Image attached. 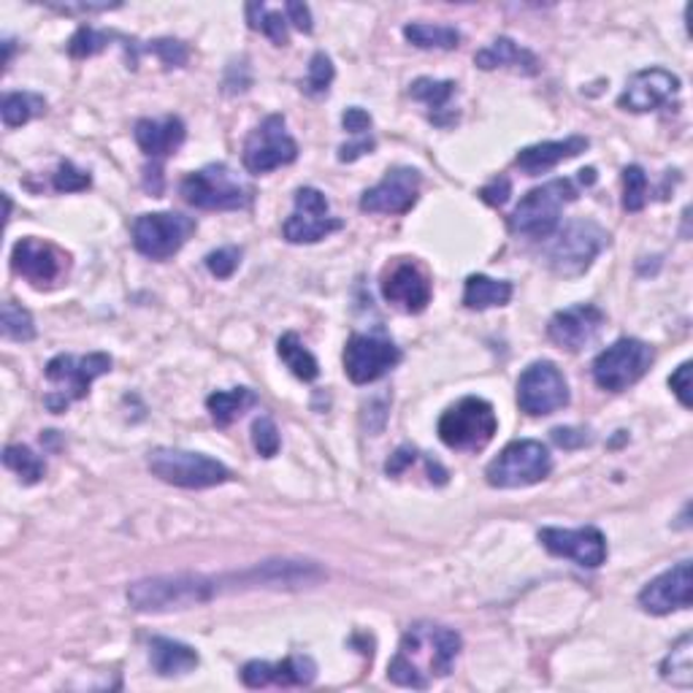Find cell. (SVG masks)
<instances>
[{"mask_svg":"<svg viewBox=\"0 0 693 693\" xmlns=\"http://www.w3.org/2000/svg\"><path fill=\"white\" fill-rule=\"evenodd\" d=\"M463 640L456 628L439 623H414L401 636L399 653L388 664V680L401 689L426 691L433 680L447 677L452 672Z\"/></svg>","mask_w":693,"mask_h":693,"instance_id":"obj_1","label":"cell"},{"mask_svg":"<svg viewBox=\"0 0 693 693\" xmlns=\"http://www.w3.org/2000/svg\"><path fill=\"white\" fill-rule=\"evenodd\" d=\"M225 577L206 575H160L138 579L128 588V604L136 613L160 615L191 609L195 604L212 602L214 596L225 594Z\"/></svg>","mask_w":693,"mask_h":693,"instance_id":"obj_2","label":"cell"},{"mask_svg":"<svg viewBox=\"0 0 693 693\" xmlns=\"http://www.w3.org/2000/svg\"><path fill=\"white\" fill-rule=\"evenodd\" d=\"M182 198L195 209L206 212H231V209H247L255 198V191L238 174L225 163H212L201 172H193L185 176L179 185Z\"/></svg>","mask_w":693,"mask_h":693,"instance_id":"obj_3","label":"cell"},{"mask_svg":"<svg viewBox=\"0 0 693 693\" xmlns=\"http://www.w3.org/2000/svg\"><path fill=\"white\" fill-rule=\"evenodd\" d=\"M147 466L157 480L185 490L217 488V485L228 482L233 477L225 463L214 461L204 452L176 450V447H155V450H149Z\"/></svg>","mask_w":693,"mask_h":693,"instance_id":"obj_4","label":"cell"},{"mask_svg":"<svg viewBox=\"0 0 693 693\" xmlns=\"http://www.w3.org/2000/svg\"><path fill=\"white\" fill-rule=\"evenodd\" d=\"M572 201H577V187L572 179H553L547 185L534 187L515 206L513 217H509V231L526 238H550L560 225V212Z\"/></svg>","mask_w":693,"mask_h":693,"instance_id":"obj_5","label":"cell"},{"mask_svg":"<svg viewBox=\"0 0 693 693\" xmlns=\"http://www.w3.org/2000/svg\"><path fill=\"white\" fill-rule=\"evenodd\" d=\"M437 431L450 450L477 452L494 442L496 431H499V418H496V409L490 401L466 396L439 418Z\"/></svg>","mask_w":693,"mask_h":693,"instance_id":"obj_6","label":"cell"},{"mask_svg":"<svg viewBox=\"0 0 693 693\" xmlns=\"http://www.w3.org/2000/svg\"><path fill=\"white\" fill-rule=\"evenodd\" d=\"M553 471V456L545 445L537 439H518V442H509L494 461L485 469V480L490 488L501 490H515V488H528V485H537L547 480V475Z\"/></svg>","mask_w":693,"mask_h":693,"instance_id":"obj_7","label":"cell"},{"mask_svg":"<svg viewBox=\"0 0 693 693\" xmlns=\"http://www.w3.org/2000/svg\"><path fill=\"white\" fill-rule=\"evenodd\" d=\"M111 358L106 352H90V355H58L47 363V380L58 385V393H49L47 407L52 412H66L71 401L87 399L92 382L109 374Z\"/></svg>","mask_w":693,"mask_h":693,"instance_id":"obj_8","label":"cell"},{"mask_svg":"<svg viewBox=\"0 0 693 693\" xmlns=\"http://www.w3.org/2000/svg\"><path fill=\"white\" fill-rule=\"evenodd\" d=\"M609 244V233L594 219H575L547 247V266L558 276H579L590 269L598 252Z\"/></svg>","mask_w":693,"mask_h":693,"instance_id":"obj_9","label":"cell"},{"mask_svg":"<svg viewBox=\"0 0 693 693\" xmlns=\"http://www.w3.org/2000/svg\"><path fill=\"white\" fill-rule=\"evenodd\" d=\"M653 346L642 339H617L607 350H602L594 361V380L602 390L609 393H623L653 367Z\"/></svg>","mask_w":693,"mask_h":693,"instance_id":"obj_10","label":"cell"},{"mask_svg":"<svg viewBox=\"0 0 693 693\" xmlns=\"http://www.w3.org/2000/svg\"><path fill=\"white\" fill-rule=\"evenodd\" d=\"M195 233V219L179 212L138 214L134 219V247L149 261H168Z\"/></svg>","mask_w":693,"mask_h":693,"instance_id":"obj_11","label":"cell"},{"mask_svg":"<svg viewBox=\"0 0 693 693\" xmlns=\"http://www.w3.org/2000/svg\"><path fill=\"white\" fill-rule=\"evenodd\" d=\"M295 157H299V144L287 134L282 115H269L261 125L252 128L247 141H244V168L255 176L290 166Z\"/></svg>","mask_w":693,"mask_h":693,"instance_id":"obj_12","label":"cell"},{"mask_svg":"<svg viewBox=\"0 0 693 693\" xmlns=\"http://www.w3.org/2000/svg\"><path fill=\"white\" fill-rule=\"evenodd\" d=\"M518 404L531 418L553 414L569 404V382L553 361L531 363L518 380Z\"/></svg>","mask_w":693,"mask_h":693,"instance_id":"obj_13","label":"cell"},{"mask_svg":"<svg viewBox=\"0 0 693 693\" xmlns=\"http://www.w3.org/2000/svg\"><path fill=\"white\" fill-rule=\"evenodd\" d=\"M228 579L231 590H295L323 583L325 572L314 560H266V564L242 572V575H228Z\"/></svg>","mask_w":693,"mask_h":693,"instance_id":"obj_14","label":"cell"},{"mask_svg":"<svg viewBox=\"0 0 693 693\" xmlns=\"http://www.w3.org/2000/svg\"><path fill=\"white\" fill-rule=\"evenodd\" d=\"M342 219L331 217L325 193L318 187H301L295 193V212L282 225V233L290 244H318L331 233L342 231Z\"/></svg>","mask_w":693,"mask_h":693,"instance_id":"obj_15","label":"cell"},{"mask_svg":"<svg viewBox=\"0 0 693 693\" xmlns=\"http://www.w3.org/2000/svg\"><path fill=\"white\" fill-rule=\"evenodd\" d=\"M401 350L385 336L355 333L344 346V371L355 385H369L401 363Z\"/></svg>","mask_w":693,"mask_h":693,"instance_id":"obj_16","label":"cell"},{"mask_svg":"<svg viewBox=\"0 0 693 693\" xmlns=\"http://www.w3.org/2000/svg\"><path fill=\"white\" fill-rule=\"evenodd\" d=\"M431 280L414 257H396L382 274V295L388 304L399 306L407 314L426 312L431 304Z\"/></svg>","mask_w":693,"mask_h":693,"instance_id":"obj_17","label":"cell"},{"mask_svg":"<svg viewBox=\"0 0 693 693\" xmlns=\"http://www.w3.org/2000/svg\"><path fill=\"white\" fill-rule=\"evenodd\" d=\"M423 176L418 168L396 166L382 176L380 185L361 195V212L369 214H407L418 204Z\"/></svg>","mask_w":693,"mask_h":693,"instance_id":"obj_18","label":"cell"},{"mask_svg":"<svg viewBox=\"0 0 693 693\" xmlns=\"http://www.w3.org/2000/svg\"><path fill=\"white\" fill-rule=\"evenodd\" d=\"M539 541L547 553L572 558L585 569H596L607 560V539L594 526L585 528H541Z\"/></svg>","mask_w":693,"mask_h":693,"instance_id":"obj_19","label":"cell"},{"mask_svg":"<svg viewBox=\"0 0 693 693\" xmlns=\"http://www.w3.org/2000/svg\"><path fill=\"white\" fill-rule=\"evenodd\" d=\"M604 325H607V314L596 304H575L553 314L547 323V336L560 350L579 352L596 342Z\"/></svg>","mask_w":693,"mask_h":693,"instance_id":"obj_20","label":"cell"},{"mask_svg":"<svg viewBox=\"0 0 693 693\" xmlns=\"http://www.w3.org/2000/svg\"><path fill=\"white\" fill-rule=\"evenodd\" d=\"M11 269L14 274L25 276L28 282H33L36 287L52 285L58 282L68 269V255L55 244L43 242V238H20L11 250Z\"/></svg>","mask_w":693,"mask_h":693,"instance_id":"obj_21","label":"cell"},{"mask_svg":"<svg viewBox=\"0 0 693 693\" xmlns=\"http://www.w3.org/2000/svg\"><path fill=\"white\" fill-rule=\"evenodd\" d=\"M691 602V560H680L677 566L666 569L664 575L651 579L640 594V607L651 615H670L674 609H689Z\"/></svg>","mask_w":693,"mask_h":693,"instance_id":"obj_22","label":"cell"},{"mask_svg":"<svg viewBox=\"0 0 693 693\" xmlns=\"http://www.w3.org/2000/svg\"><path fill=\"white\" fill-rule=\"evenodd\" d=\"M677 74L666 71V68H642L628 79L626 90L617 98V106L634 111V115H645V111H655L670 104L677 96Z\"/></svg>","mask_w":693,"mask_h":693,"instance_id":"obj_23","label":"cell"},{"mask_svg":"<svg viewBox=\"0 0 693 693\" xmlns=\"http://www.w3.org/2000/svg\"><path fill=\"white\" fill-rule=\"evenodd\" d=\"M318 677V664L309 655H290L285 661H250L242 670V683L247 689H269V685H280V689H304L312 685Z\"/></svg>","mask_w":693,"mask_h":693,"instance_id":"obj_24","label":"cell"},{"mask_svg":"<svg viewBox=\"0 0 693 693\" xmlns=\"http://www.w3.org/2000/svg\"><path fill=\"white\" fill-rule=\"evenodd\" d=\"M134 136L141 153L153 163H160L163 157L174 155L185 144L187 128L179 117L168 115L163 119H138Z\"/></svg>","mask_w":693,"mask_h":693,"instance_id":"obj_25","label":"cell"},{"mask_svg":"<svg viewBox=\"0 0 693 693\" xmlns=\"http://www.w3.org/2000/svg\"><path fill=\"white\" fill-rule=\"evenodd\" d=\"M588 147H590V141L585 136H569V138H564V141L531 144V147L520 149V153L515 155V166H518L523 174L539 176V174L550 172V168H556L558 163L583 155Z\"/></svg>","mask_w":693,"mask_h":693,"instance_id":"obj_26","label":"cell"},{"mask_svg":"<svg viewBox=\"0 0 693 693\" xmlns=\"http://www.w3.org/2000/svg\"><path fill=\"white\" fill-rule=\"evenodd\" d=\"M475 62L482 68V71H494V68L507 66V68H515V71L526 74V77H537L539 74L537 55L523 49L518 41L507 39V36H501V39H496L490 47L480 49V52L475 55Z\"/></svg>","mask_w":693,"mask_h":693,"instance_id":"obj_27","label":"cell"},{"mask_svg":"<svg viewBox=\"0 0 693 693\" xmlns=\"http://www.w3.org/2000/svg\"><path fill=\"white\" fill-rule=\"evenodd\" d=\"M149 661H153V670L160 677H179V674L193 672L201 664L195 647L185 645V642L166 640V636H155L149 642Z\"/></svg>","mask_w":693,"mask_h":693,"instance_id":"obj_28","label":"cell"},{"mask_svg":"<svg viewBox=\"0 0 693 693\" xmlns=\"http://www.w3.org/2000/svg\"><path fill=\"white\" fill-rule=\"evenodd\" d=\"M513 282L507 280H490L485 274H471L466 280L463 287V306L475 309V312H482V309H494V306H507L513 301Z\"/></svg>","mask_w":693,"mask_h":693,"instance_id":"obj_29","label":"cell"},{"mask_svg":"<svg viewBox=\"0 0 693 693\" xmlns=\"http://www.w3.org/2000/svg\"><path fill=\"white\" fill-rule=\"evenodd\" d=\"M257 404L255 390L250 388H231V390H217L206 399V409L212 412V420L219 428H228L233 420L242 418L247 409Z\"/></svg>","mask_w":693,"mask_h":693,"instance_id":"obj_30","label":"cell"},{"mask_svg":"<svg viewBox=\"0 0 693 693\" xmlns=\"http://www.w3.org/2000/svg\"><path fill=\"white\" fill-rule=\"evenodd\" d=\"M661 677L674 689H693V636L683 634L661 661Z\"/></svg>","mask_w":693,"mask_h":693,"instance_id":"obj_31","label":"cell"},{"mask_svg":"<svg viewBox=\"0 0 693 693\" xmlns=\"http://www.w3.org/2000/svg\"><path fill=\"white\" fill-rule=\"evenodd\" d=\"M276 352H280V358L285 361V367L293 371L299 380H304V382L318 380V374H320L318 358H314L312 352L306 350L304 342L299 339V333L287 331L285 336L280 339V344H276Z\"/></svg>","mask_w":693,"mask_h":693,"instance_id":"obj_32","label":"cell"},{"mask_svg":"<svg viewBox=\"0 0 693 693\" xmlns=\"http://www.w3.org/2000/svg\"><path fill=\"white\" fill-rule=\"evenodd\" d=\"M456 81L445 79H428V77H420L414 79L412 85H409V96H412L414 100H420V104H426L428 109H431V119L433 123H439V115L450 106L452 96H456Z\"/></svg>","mask_w":693,"mask_h":693,"instance_id":"obj_33","label":"cell"},{"mask_svg":"<svg viewBox=\"0 0 693 693\" xmlns=\"http://www.w3.org/2000/svg\"><path fill=\"white\" fill-rule=\"evenodd\" d=\"M404 39L418 49H456L461 43V33L450 25L412 22L404 28Z\"/></svg>","mask_w":693,"mask_h":693,"instance_id":"obj_34","label":"cell"},{"mask_svg":"<svg viewBox=\"0 0 693 693\" xmlns=\"http://www.w3.org/2000/svg\"><path fill=\"white\" fill-rule=\"evenodd\" d=\"M47 111V100L36 92H6L3 96V125L6 128H20L33 117H41Z\"/></svg>","mask_w":693,"mask_h":693,"instance_id":"obj_35","label":"cell"},{"mask_svg":"<svg viewBox=\"0 0 693 693\" xmlns=\"http://www.w3.org/2000/svg\"><path fill=\"white\" fill-rule=\"evenodd\" d=\"M3 463H6V469L14 471V475L20 477L25 485L41 482L43 475H47V463H43L41 458L36 456V452L30 450V447H25V445H9V447H6V450H3Z\"/></svg>","mask_w":693,"mask_h":693,"instance_id":"obj_36","label":"cell"},{"mask_svg":"<svg viewBox=\"0 0 693 693\" xmlns=\"http://www.w3.org/2000/svg\"><path fill=\"white\" fill-rule=\"evenodd\" d=\"M247 22L252 30H261L263 36H269L276 47H287V17H282V11H271L266 3H250Z\"/></svg>","mask_w":693,"mask_h":693,"instance_id":"obj_37","label":"cell"},{"mask_svg":"<svg viewBox=\"0 0 693 693\" xmlns=\"http://www.w3.org/2000/svg\"><path fill=\"white\" fill-rule=\"evenodd\" d=\"M119 39H123V36L111 33V30H96V28H90V25H81L77 33L71 36V41H68V55L77 60L92 58V55L104 52L111 41H119Z\"/></svg>","mask_w":693,"mask_h":693,"instance_id":"obj_38","label":"cell"},{"mask_svg":"<svg viewBox=\"0 0 693 693\" xmlns=\"http://www.w3.org/2000/svg\"><path fill=\"white\" fill-rule=\"evenodd\" d=\"M3 336L11 339V342H33L36 339L33 314L17 304V301H6L3 304Z\"/></svg>","mask_w":693,"mask_h":693,"instance_id":"obj_39","label":"cell"},{"mask_svg":"<svg viewBox=\"0 0 693 693\" xmlns=\"http://www.w3.org/2000/svg\"><path fill=\"white\" fill-rule=\"evenodd\" d=\"M647 206V174L642 166L623 168V209L642 212Z\"/></svg>","mask_w":693,"mask_h":693,"instance_id":"obj_40","label":"cell"},{"mask_svg":"<svg viewBox=\"0 0 693 693\" xmlns=\"http://www.w3.org/2000/svg\"><path fill=\"white\" fill-rule=\"evenodd\" d=\"M333 77H336V71H333L331 58H328L325 52H314L312 62H309L306 79L301 81V90H304L306 96H325Z\"/></svg>","mask_w":693,"mask_h":693,"instance_id":"obj_41","label":"cell"},{"mask_svg":"<svg viewBox=\"0 0 693 693\" xmlns=\"http://www.w3.org/2000/svg\"><path fill=\"white\" fill-rule=\"evenodd\" d=\"M252 445H255V450L261 452L263 458H274L276 452H280V428H276L274 420L269 418V414H263V418H257L255 423H252Z\"/></svg>","mask_w":693,"mask_h":693,"instance_id":"obj_42","label":"cell"},{"mask_svg":"<svg viewBox=\"0 0 693 693\" xmlns=\"http://www.w3.org/2000/svg\"><path fill=\"white\" fill-rule=\"evenodd\" d=\"M144 52L157 55L166 68H182L187 62V58H191V52H187L185 43L176 41V39H157V41L144 43Z\"/></svg>","mask_w":693,"mask_h":693,"instance_id":"obj_43","label":"cell"},{"mask_svg":"<svg viewBox=\"0 0 693 693\" xmlns=\"http://www.w3.org/2000/svg\"><path fill=\"white\" fill-rule=\"evenodd\" d=\"M92 185V176L74 166L71 160H62L55 174V191L58 193H81Z\"/></svg>","mask_w":693,"mask_h":693,"instance_id":"obj_44","label":"cell"},{"mask_svg":"<svg viewBox=\"0 0 693 693\" xmlns=\"http://www.w3.org/2000/svg\"><path fill=\"white\" fill-rule=\"evenodd\" d=\"M238 263H242V250L238 247H223L206 255V269H209L212 276H217V280H228V276L236 274Z\"/></svg>","mask_w":693,"mask_h":693,"instance_id":"obj_45","label":"cell"},{"mask_svg":"<svg viewBox=\"0 0 693 693\" xmlns=\"http://www.w3.org/2000/svg\"><path fill=\"white\" fill-rule=\"evenodd\" d=\"M225 92L228 96H236V92H247L250 85H252V77H250V66L247 60H238V62H231L228 66V74H225Z\"/></svg>","mask_w":693,"mask_h":693,"instance_id":"obj_46","label":"cell"},{"mask_svg":"<svg viewBox=\"0 0 693 693\" xmlns=\"http://www.w3.org/2000/svg\"><path fill=\"white\" fill-rule=\"evenodd\" d=\"M509 195H513V182H509V176H496L494 182H488V185L480 191V198L488 206H504L509 201Z\"/></svg>","mask_w":693,"mask_h":693,"instance_id":"obj_47","label":"cell"},{"mask_svg":"<svg viewBox=\"0 0 693 693\" xmlns=\"http://www.w3.org/2000/svg\"><path fill=\"white\" fill-rule=\"evenodd\" d=\"M670 388H672V393L680 399V404H683L685 409H691L693 399H691V363L689 361H685L683 367L670 377Z\"/></svg>","mask_w":693,"mask_h":693,"instance_id":"obj_48","label":"cell"},{"mask_svg":"<svg viewBox=\"0 0 693 693\" xmlns=\"http://www.w3.org/2000/svg\"><path fill=\"white\" fill-rule=\"evenodd\" d=\"M371 115L367 109H361V106H350V109L342 115V125L344 130H350V134H367V130H371Z\"/></svg>","mask_w":693,"mask_h":693,"instance_id":"obj_49","label":"cell"},{"mask_svg":"<svg viewBox=\"0 0 693 693\" xmlns=\"http://www.w3.org/2000/svg\"><path fill=\"white\" fill-rule=\"evenodd\" d=\"M287 11V20L301 30V33H312L314 25H312V11H309L306 3H299V0H290L285 6Z\"/></svg>","mask_w":693,"mask_h":693,"instance_id":"obj_50","label":"cell"},{"mask_svg":"<svg viewBox=\"0 0 693 693\" xmlns=\"http://www.w3.org/2000/svg\"><path fill=\"white\" fill-rule=\"evenodd\" d=\"M414 461H418V450H414V447H399L385 463V471L390 477H399L401 471H407V466H412Z\"/></svg>","mask_w":693,"mask_h":693,"instance_id":"obj_51","label":"cell"},{"mask_svg":"<svg viewBox=\"0 0 693 693\" xmlns=\"http://www.w3.org/2000/svg\"><path fill=\"white\" fill-rule=\"evenodd\" d=\"M55 11L62 14H100V11L119 9V3H49Z\"/></svg>","mask_w":693,"mask_h":693,"instance_id":"obj_52","label":"cell"},{"mask_svg":"<svg viewBox=\"0 0 693 693\" xmlns=\"http://www.w3.org/2000/svg\"><path fill=\"white\" fill-rule=\"evenodd\" d=\"M553 442H556L558 447H566V450H572V447H583L590 442L588 431H579V428H556L553 431Z\"/></svg>","mask_w":693,"mask_h":693,"instance_id":"obj_53","label":"cell"},{"mask_svg":"<svg viewBox=\"0 0 693 693\" xmlns=\"http://www.w3.org/2000/svg\"><path fill=\"white\" fill-rule=\"evenodd\" d=\"M374 147H377L374 138H361V141L344 144V147L339 149V160H342V163H352V160H358V157L374 153Z\"/></svg>","mask_w":693,"mask_h":693,"instance_id":"obj_54","label":"cell"},{"mask_svg":"<svg viewBox=\"0 0 693 693\" xmlns=\"http://www.w3.org/2000/svg\"><path fill=\"white\" fill-rule=\"evenodd\" d=\"M144 187H147V193H153V195L163 193V166L160 163H153V166L144 168Z\"/></svg>","mask_w":693,"mask_h":693,"instance_id":"obj_55","label":"cell"}]
</instances>
